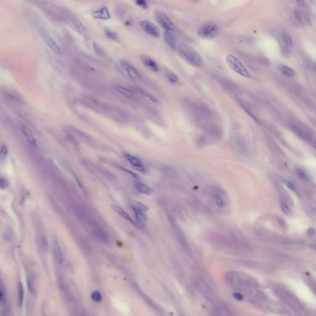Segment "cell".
<instances>
[{"label":"cell","mask_w":316,"mask_h":316,"mask_svg":"<svg viewBox=\"0 0 316 316\" xmlns=\"http://www.w3.org/2000/svg\"><path fill=\"white\" fill-rule=\"evenodd\" d=\"M130 206L132 210H138L143 212L149 210V208L147 206L138 201H132L130 203Z\"/></svg>","instance_id":"cell-21"},{"label":"cell","mask_w":316,"mask_h":316,"mask_svg":"<svg viewBox=\"0 0 316 316\" xmlns=\"http://www.w3.org/2000/svg\"><path fill=\"white\" fill-rule=\"evenodd\" d=\"M141 61H142L143 65L145 67H146L148 69H149L150 70H151L153 72H156L159 71V68L158 64L153 59H151L148 56H143L141 57Z\"/></svg>","instance_id":"cell-15"},{"label":"cell","mask_w":316,"mask_h":316,"mask_svg":"<svg viewBox=\"0 0 316 316\" xmlns=\"http://www.w3.org/2000/svg\"><path fill=\"white\" fill-rule=\"evenodd\" d=\"M282 37H283V40H284V41L285 43L287 45H288V46H289V47L292 46V45H293V40H292L291 38L290 37V36H289L288 34H287V33H284V34H283Z\"/></svg>","instance_id":"cell-32"},{"label":"cell","mask_w":316,"mask_h":316,"mask_svg":"<svg viewBox=\"0 0 316 316\" xmlns=\"http://www.w3.org/2000/svg\"><path fill=\"white\" fill-rule=\"evenodd\" d=\"M220 31V28L217 23L210 22L203 24L198 30V35L204 38L212 39L218 35Z\"/></svg>","instance_id":"cell-2"},{"label":"cell","mask_w":316,"mask_h":316,"mask_svg":"<svg viewBox=\"0 0 316 316\" xmlns=\"http://www.w3.org/2000/svg\"><path fill=\"white\" fill-rule=\"evenodd\" d=\"M9 185V182L8 180L3 177H1V179H0V186H1V188L2 189H5Z\"/></svg>","instance_id":"cell-34"},{"label":"cell","mask_w":316,"mask_h":316,"mask_svg":"<svg viewBox=\"0 0 316 316\" xmlns=\"http://www.w3.org/2000/svg\"><path fill=\"white\" fill-rule=\"evenodd\" d=\"M314 68H315V70H316V64H315V65H314Z\"/></svg>","instance_id":"cell-46"},{"label":"cell","mask_w":316,"mask_h":316,"mask_svg":"<svg viewBox=\"0 0 316 316\" xmlns=\"http://www.w3.org/2000/svg\"><path fill=\"white\" fill-rule=\"evenodd\" d=\"M279 70L282 73H283L284 75L288 77H292L294 75V71L293 70L289 67V66H285V65H280L279 67Z\"/></svg>","instance_id":"cell-25"},{"label":"cell","mask_w":316,"mask_h":316,"mask_svg":"<svg viewBox=\"0 0 316 316\" xmlns=\"http://www.w3.org/2000/svg\"><path fill=\"white\" fill-rule=\"evenodd\" d=\"M213 195H214V200H215L217 206L219 208L223 207L224 205V199H223L221 194L218 191L215 190V191H214Z\"/></svg>","instance_id":"cell-24"},{"label":"cell","mask_w":316,"mask_h":316,"mask_svg":"<svg viewBox=\"0 0 316 316\" xmlns=\"http://www.w3.org/2000/svg\"><path fill=\"white\" fill-rule=\"evenodd\" d=\"M280 206L281 210L282 211V212L284 214H285L287 215H290L291 214V211L290 210L289 207L286 204H285L284 203L281 202L280 204Z\"/></svg>","instance_id":"cell-31"},{"label":"cell","mask_w":316,"mask_h":316,"mask_svg":"<svg viewBox=\"0 0 316 316\" xmlns=\"http://www.w3.org/2000/svg\"><path fill=\"white\" fill-rule=\"evenodd\" d=\"M24 299V289L22 284L21 282H19L18 284V302L19 305L21 307L23 304Z\"/></svg>","instance_id":"cell-22"},{"label":"cell","mask_w":316,"mask_h":316,"mask_svg":"<svg viewBox=\"0 0 316 316\" xmlns=\"http://www.w3.org/2000/svg\"><path fill=\"white\" fill-rule=\"evenodd\" d=\"M135 3L140 7L143 8V9H147L148 7V4L145 1L143 0H137Z\"/></svg>","instance_id":"cell-36"},{"label":"cell","mask_w":316,"mask_h":316,"mask_svg":"<svg viewBox=\"0 0 316 316\" xmlns=\"http://www.w3.org/2000/svg\"><path fill=\"white\" fill-rule=\"evenodd\" d=\"M20 130L21 132L22 133V135L24 136V137L26 138L27 140L29 143H30L32 146L34 147L37 148V140L33 133L32 131L25 125H21L20 126Z\"/></svg>","instance_id":"cell-11"},{"label":"cell","mask_w":316,"mask_h":316,"mask_svg":"<svg viewBox=\"0 0 316 316\" xmlns=\"http://www.w3.org/2000/svg\"><path fill=\"white\" fill-rule=\"evenodd\" d=\"M112 87L116 91H117V92L121 93L122 95L129 98H133L134 97V93H133L131 90H129V88L121 85L114 84L112 85Z\"/></svg>","instance_id":"cell-18"},{"label":"cell","mask_w":316,"mask_h":316,"mask_svg":"<svg viewBox=\"0 0 316 316\" xmlns=\"http://www.w3.org/2000/svg\"><path fill=\"white\" fill-rule=\"evenodd\" d=\"M0 300H1V303L2 304H3L6 302V296L3 293V291L2 290H1V293H0Z\"/></svg>","instance_id":"cell-41"},{"label":"cell","mask_w":316,"mask_h":316,"mask_svg":"<svg viewBox=\"0 0 316 316\" xmlns=\"http://www.w3.org/2000/svg\"><path fill=\"white\" fill-rule=\"evenodd\" d=\"M308 235L312 236V235H314V234H315V230L314 228L313 227H309L308 229Z\"/></svg>","instance_id":"cell-43"},{"label":"cell","mask_w":316,"mask_h":316,"mask_svg":"<svg viewBox=\"0 0 316 316\" xmlns=\"http://www.w3.org/2000/svg\"><path fill=\"white\" fill-rule=\"evenodd\" d=\"M171 223L172 224V226L174 229V230L177 234V236L178 237V239L179 240L180 243L181 244V246L184 248L186 253H187L189 255H192V251L191 250V248L186 241V239L184 233L183 232L182 230L180 227L179 224L177 222V221L174 218L170 219Z\"/></svg>","instance_id":"cell-5"},{"label":"cell","mask_w":316,"mask_h":316,"mask_svg":"<svg viewBox=\"0 0 316 316\" xmlns=\"http://www.w3.org/2000/svg\"><path fill=\"white\" fill-rule=\"evenodd\" d=\"M167 77L168 80L170 82L172 83H177L178 81V80H179L178 77L175 74H174L173 73H169L167 74Z\"/></svg>","instance_id":"cell-33"},{"label":"cell","mask_w":316,"mask_h":316,"mask_svg":"<svg viewBox=\"0 0 316 316\" xmlns=\"http://www.w3.org/2000/svg\"><path fill=\"white\" fill-rule=\"evenodd\" d=\"M38 32L43 41L54 53L57 55H61L62 54V50L58 43L45 28H40Z\"/></svg>","instance_id":"cell-4"},{"label":"cell","mask_w":316,"mask_h":316,"mask_svg":"<svg viewBox=\"0 0 316 316\" xmlns=\"http://www.w3.org/2000/svg\"><path fill=\"white\" fill-rule=\"evenodd\" d=\"M282 182L289 188H290L291 190L295 191V186L291 182L289 181V180H283Z\"/></svg>","instance_id":"cell-37"},{"label":"cell","mask_w":316,"mask_h":316,"mask_svg":"<svg viewBox=\"0 0 316 316\" xmlns=\"http://www.w3.org/2000/svg\"><path fill=\"white\" fill-rule=\"evenodd\" d=\"M290 129L292 130V131L294 132L296 135H297L299 138L303 139V140H308V136L305 134V133L303 132L301 129H300L298 127H297L295 125H290Z\"/></svg>","instance_id":"cell-23"},{"label":"cell","mask_w":316,"mask_h":316,"mask_svg":"<svg viewBox=\"0 0 316 316\" xmlns=\"http://www.w3.org/2000/svg\"><path fill=\"white\" fill-rule=\"evenodd\" d=\"M112 208L114 211H116V212H117L121 217H122L124 219H125L126 220L129 221L132 224H133L134 226H135L137 228H142V227L141 226V225L138 223H137L136 222H135L132 217L126 212L124 210H122L121 207L119 206H112Z\"/></svg>","instance_id":"cell-14"},{"label":"cell","mask_w":316,"mask_h":316,"mask_svg":"<svg viewBox=\"0 0 316 316\" xmlns=\"http://www.w3.org/2000/svg\"><path fill=\"white\" fill-rule=\"evenodd\" d=\"M40 242H41V244L43 248L46 249L48 248V241H47L46 237L42 236L41 238H40Z\"/></svg>","instance_id":"cell-38"},{"label":"cell","mask_w":316,"mask_h":316,"mask_svg":"<svg viewBox=\"0 0 316 316\" xmlns=\"http://www.w3.org/2000/svg\"><path fill=\"white\" fill-rule=\"evenodd\" d=\"M91 298L96 303H100L102 300V295L98 291H94L91 293Z\"/></svg>","instance_id":"cell-28"},{"label":"cell","mask_w":316,"mask_h":316,"mask_svg":"<svg viewBox=\"0 0 316 316\" xmlns=\"http://www.w3.org/2000/svg\"><path fill=\"white\" fill-rule=\"evenodd\" d=\"M226 62L228 66L233 71L236 72L237 74H239L240 76L244 77L246 78L251 77L250 73L248 71V70L242 64V62L235 56L231 54L228 55L226 57Z\"/></svg>","instance_id":"cell-3"},{"label":"cell","mask_w":316,"mask_h":316,"mask_svg":"<svg viewBox=\"0 0 316 316\" xmlns=\"http://www.w3.org/2000/svg\"><path fill=\"white\" fill-rule=\"evenodd\" d=\"M177 51L179 55L188 64L195 67H201L205 66L203 57L191 46L184 43L180 44L177 46Z\"/></svg>","instance_id":"cell-1"},{"label":"cell","mask_w":316,"mask_h":316,"mask_svg":"<svg viewBox=\"0 0 316 316\" xmlns=\"http://www.w3.org/2000/svg\"><path fill=\"white\" fill-rule=\"evenodd\" d=\"M164 39L167 45L173 50L177 49V44L175 39L172 33L169 31H165L164 33Z\"/></svg>","instance_id":"cell-19"},{"label":"cell","mask_w":316,"mask_h":316,"mask_svg":"<svg viewBox=\"0 0 316 316\" xmlns=\"http://www.w3.org/2000/svg\"><path fill=\"white\" fill-rule=\"evenodd\" d=\"M296 3H297L299 6H306V2H305V1H301V0H300V1H296Z\"/></svg>","instance_id":"cell-44"},{"label":"cell","mask_w":316,"mask_h":316,"mask_svg":"<svg viewBox=\"0 0 316 316\" xmlns=\"http://www.w3.org/2000/svg\"><path fill=\"white\" fill-rule=\"evenodd\" d=\"M8 153V148L7 146L4 144H2L1 147V151H0V157L1 160H4Z\"/></svg>","instance_id":"cell-29"},{"label":"cell","mask_w":316,"mask_h":316,"mask_svg":"<svg viewBox=\"0 0 316 316\" xmlns=\"http://www.w3.org/2000/svg\"><path fill=\"white\" fill-rule=\"evenodd\" d=\"M234 297L238 301H241L242 299H243L242 295L240 294L239 293H235L234 294Z\"/></svg>","instance_id":"cell-42"},{"label":"cell","mask_w":316,"mask_h":316,"mask_svg":"<svg viewBox=\"0 0 316 316\" xmlns=\"http://www.w3.org/2000/svg\"><path fill=\"white\" fill-rule=\"evenodd\" d=\"M295 171H296V173L297 174V175L301 179H305L306 178V174H305V172L301 169H299V168H296L295 169Z\"/></svg>","instance_id":"cell-35"},{"label":"cell","mask_w":316,"mask_h":316,"mask_svg":"<svg viewBox=\"0 0 316 316\" xmlns=\"http://www.w3.org/2000/svg\"><path fill=\"white\" fill-rule=\"evenodd\" d=\"M155 18L158 24L165 31H173L175 29V27L171 19L167 15L162 11H156L155 12Z\"/></svg>","instance_id":"cell-6"},{"label":"cell","mask_w":316,"mask_h":316,"mask_svg":"<svg viewBox=\"0 0 316 316\" xmlns=\"http://www.w3.org/2000/svg\"><path fill=\"white\" fill-rule=\"evenodd\" d=\"M120 64L129 77L132 79L138 80L141 78V74L139 71L132 64L126 60H121Z\"/></svg>","instance_id":"cell-8"},{"label":"cell","mask_w":316,"mask_h":316,"mask_svg":"<svg viewBox=\"0 0 316 316\" xmlns=\"http://www.w3.org/2000/svg\"><path fill=\"white\" fill-rule=\"evenodd\" d=\"M93 48H94L95 52H96V53L98 54V55H101L103 54L102 50L100 48V47L96 43H93Z\"/></svg>","instance_id":"cell-39"},{"label":"cell","mask_w":316,"mask_h":316,"mask_svg":"<svg viewBox=\"0 0 316 316\" xmlns=\"http://www.w3.org/2000/svg\"><path fill=\"white\" fill-rule=\"evenodd\" d=\"M54 253L57 263L59 264L62 263L64 260L63 253L61 246L57 239L54 241Z\"/></svg>","instance_id":"cell-20"},{"label":"cell","mask_w":316,"mask_h":316,"mask_svg":"<svg viewBox=\"0 0 316 316\" xmlns=\"http://www.w3.org/2000/svg\"><path fill=\"white\" fill-rule=\"evenodd\" d=\"M66 139L68 141H69L70 143H71L72 144H73V145H77V141H76V140H75V139H74V138H73L71 135H66Z\"/></svg>","instance_id":"cell-40"},{"label":"cell","mask_w":316,"mask_h":316,"mask_svg":"<svg viewBox=\"0 0 316 316\" xmlns=\"http://www.w3.org/2000/svg\"><path fill=\"white\" fill-rule=\"evenodd\" d=\"M27 284H28V287L29 291L32 293H34V292H35V285H34V284H33V280L30 277H27Z\"/></svg>","instance_id":"cell-30"},{"label":"cell","mask_w":316,"mask_h":316,"mask_svg":"<svg viewBox=\"0 0 316 316\" xmlns=\"http://www.w3.org/2000/svg\"><path fill=\"white\" fill-rule=\"evenodd\" d=\"M70 21L72 24V25L75 27V28L78 30L79 33H80L82 35L86 36L88 35L87 28L83 24V23L79 20V19H77L75 16H71Z\"/></svg>","instance_id":"cell-16"},{"label":"cell","mask_w":316,"mask_h":316,"mask_svg":"<svg viewBox=\"0 0 316 316\" xmlns=\"http://www.w3.org/2000/svg\"><path fill=\"white\" fill-rule=\"evenodd\" d=\"M105 33L106 37L112 40H118L119 39V35H117V33L113 30H111L108 28H106Z\"/></svg>","instance_id":"cell-27"},{"label":"cell","mask_w":316,"mask_h":316,"mask_svg":"<svg viewBox=\"0 0 316 316\" xmlns=\"http://www.w3.org/2000/svg\"><path fill=\"white\" fill-rule=\"evenodd\" d=\"M92 17L95 19L108 20L111 18V14L108 8L106 6L102 7L98 10L93 11L91 14Z\"/></svg>","instance_id":"cell-12"},{"label":"cell","mask_w":316,"mask_h":316,"mask_svg":"<svg viewBox=\"0 0 316 316\" xmlns=\"http://www.w3.org/2000/svg\"><path fill=\"white\" fill-rule=\"evenodd\" d=\"M311 145H312V146L316 150V141H314V142H312L311 143Z\"/></svg>","instance_id":"cell-45"},{"label":"cell","mask_w":316,"mask_h":316,"mask_svg":"<svg viewBox=\"0 0 316 316\" xmlns=\"http://www.w3.org/2000/svg\"><path fill=\"white\" fill-rule=\"evenodd\" d=\"M135 213V217L138 222H144L146 220V216L145 214V212L140 211L138 210H132Z\"/></svg>","instance_id":"cell-26"},{"label":"cell","mask_w":316,"mask_h":316,"mask_svg":"<svg viewBox=\"0 0 316 316\" xmlns=\"http://www.w3.org/2000/svg\"><path fill=\"white\" fill-rule=\"evenodd\" d=\"M134 185L136 190L141 194L150 195L153 193V190L150 186L140 182V180H136L134 182Z\"/></svg>","instance_id":"cell-13"},{"label":"cell","mask_w":316,"mask_h":316,"mask_svg":"<svg viewBox=\"0 0 316 316\" xmlns=\"http://www.w3.org/2000/svg\"><path fill=\"white\" fill-rule=\"evenodd\" d=\"M132 90L135 92H136V93H138L139 95L148 99L149 100L151 101L153 103H159V101L156 98H155L153 95H152L151 93H150L149 92H148L146 90H144L142 88L133 86H132Z\"/></svg>","instance_id":"cell-17"},{"label":"cell","mask_w":316,"mask_h":316,"mask_svg":"<svg viewBox=\"0 0 316 316\" xmlns=\"http://www.w3.org/2000/svg\"><path fill=\"white\" fill-rule=\"evenodd\" d=\"M94 235L100 241L106 243L109 241V237L105 231L94 220H88L87 222Z\"/></svg>","instance_id":"cell-7"},{"label":"cell","mask_w":316,"mask_h":316,"mask_svg":"<svg viewBox=\"0 0 316 316\" xmlns=\"http://www.w3.org/2000/svg\"><path fill=\"white\" fill-rule=\"evenodd\" d=\"M122 155L132 165V166L138 171L145 172V168L141 162V161L138 158L130 155L126 152H123Z\"/></svg>","instance_id":"cell-10"},{"label":"cell","mask_w":316,"mask_h":316,"mask_svg":"<svg viewBox=\"0 0 316 316\" xmlns=\"http://www.w3.org/2000/svg\"><path fill=\"white\" fill-rule=\"evenodd\" d=\"M142 29L150 36L158 38L160 37V32L157 27L152 22L148 21H142L140 22Z\"/></svg>","instance_id":"cell-9"}]
</instances>
